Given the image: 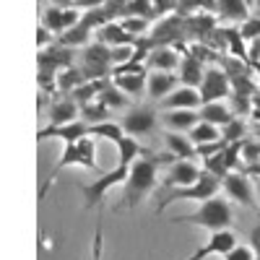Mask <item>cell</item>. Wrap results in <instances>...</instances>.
Returning a JSON list of instances; mask_svg holds the SVG:
<instances>
[{"label":"cell","instance_id":"cell-14","mask_svg":"<svg viewBox=\"0 0 260 260\" xmlns=\"http://www.w3.org/2000/svg\"><path fill=\"white\" fill-rule=\"evenodd\" d=\"M201 167L195 164L192 159H175L169 167V172L164 175V185L167 187H185V185H192L195 180L201 177Z\"/></svg>","mask_w":260,"mask_h":260},{"label":"cell","instance_id":"cell-40","mask_svg":"<svg viewBox=\"0 0 260 260\" xmlns=\"http://www.w3.org/2000/svg\"><path fill=\"white\" fill-rule=\"evenodd\" d=\"M221 257H224V260H252V247H250V245H234V247L226 250Z\"/></svg>","mask_w":260,"mask_h":260},{"label":"cell","instance_id":"cell-44","mask_svg":"<svg viewBox=\"0 0 260 260\" xmlns=\"http://www.w3.org/2000/svg\"><path fill=\"white\" fill-rule=\"evenodd\" d=\"M252 187H255V201L260 203V177H252Z\"/></svg>","mask_w":260,"mask_h":260},{"label":"cell","instance_id":"cell-6","mask_svg":"<svg viewBox=\"0 0 260 260\" xmlns=\"http://www.w3.org/2000/svg\"><path fill=\"white\" fill-rule=\"evenodd\" d=\"M127 169H130V164H120V161H117V167H115L112 172H107V175L96 177L94 182L83 185L81 190H83V198H86V208L102 206V203H104V195L110 192L112 187H117V185H122V182L127 180Z\"/></svg>","mask_w":260,"mask_h":260},{"label":"cell","instance_id":"cell-3","mask_svg":"<svg viewBox=\"0 0 260 260\" xmlns=\"http://www.w3.org/2000/svg\"><path fill=\"white\" fill-rule=\"evenodd\" d=\"M175 224H192V226H203V229H229L232 221H234V213H232V206L226 198L221 195H213V198L203 201L198 211L192 213H185V216H175L172 219Z\"/></svg>","mask_w":260,"mask_h":260},{"label":"cell","instance_id":"cell-10","mask_svg":"<svg viewBox=\"0 0 260 260\" xmlns=\"http://www.w3.org/2000/svg\"><path fill=\"white\" fill-rule=\"evenodd\" d=\"M156 120H159V115H156V110L154 107H148V104H138V107H133L125 117H122V130H125V136H148L151 130L156 127Z\"/></svg>","mask_w":260,"mask_h":260},{"label":"cell","instance_id":"cell-35","mask_svg":"<svg viewBox=\"0 0 260 260\" xmlns=\"http://www.w3.org/2000/svg\"><path fill=\"white\" fill-rule=\"evenodd\" d=\"M122 16H146L151 21L154 18V6H151V0H125Z\"/></svg>","mask_w":260,"mask_h":260},{"label":"cell","instance_id":"cell-15","mask_svg":"<svg viewBox=\"0 0 260 260\" xmlns=\"http://www.w3.org/2000/svg\"><path fill=\"white\" fill-rule=\"evenodd\" d=\"M180 50L175 45H154L151 47V52L146 55L143 65L148 71H169V73H175L177 71V65H180Z\"/></svg>","mask_w":260,"mask_h":260},{"label":"cell","instance_id":"cell-29","mask_svg":"<svg viewBox=\"0 0 260 260\" xmlns=\"http://www.w3.org/2000/svg\"><path fill=\"white\" fill-rule=\"evenodd\" d=\"M96 99H99L104 107H110V110H125V107L130 104V96H127L125 91H120L112 81L107 83L102 91H99V96H96Z\"/></svg>","mask_w":260,"mask_h":260},{"label":"cell","instance_id":"cell-37","mask_svg":"<svg viewBox=\"0 0 260 260\" xmlns=\"http://www.w3.org/2000/svg\"><path fill=\"white\" fill-rule=\"evenodd\" d=\"M242 161H245V167L260 161V141H245L242 138Z\"/></svg>","mask_w":260,"mask_h":260},{"label":"cell","instance_id":"cell-9","mask_svg":"<svg viewBox=\"0 0 260 260\" xmlns=\"http://www.w3.org/2000/svg\"><path fill=\"white\" fill-rule=\"evenodd\" d=\"M37 62H39V71L42 73H60L62 68L76 62V50L73 47H65L55 39L52 45L42 47L39 55H37Z\"/></svg>","mask_w":260,"mask_h":260},{"label":"cell","instance_id":"cell-36","mask_svg":"<svg viewBox=\"0 0 260 260\" xmlns=\"http://www.w3.org/2000/svg\"><path fill=\"white\" fill-rule=\"evenodd\" d=\"M133 52H136V45H117V47H110L112 68H115V65H122V62H130V60H133Z\"/></svg>","mask_w":260,"mask_h":260},{"label":"cell","instance_id":"cell-46","mask_svg":"<svg viewBox=\"0 0 260 260\" xmlns=\"http://www.w3.org/2000/svg\"><path fill=\"white\" fill-rule=\"evenodd\" d=\"M257 3H260V0H247V6H250V8H252V6H257Z\"/></svg>","mask_w":260,"mask_h":260},{"label":"cell","instance_id":"cell-4","mask_svg":"<svg viewBox=\"0 0 260 260\" xmlns=\"http://www.w3.org/2000/svg\"><path fill=\"white\" fill-rule=\"evenodd\" d=\"M219 190H221V180L216 177V175H211V172H201V177L195 180L192 185H185V187H172V192L167 195L164 201H159V206H156V213H161L164 208H169L172 203H177V201H198V203H203V201H208V198H213V195H219Z\"/></svg>","mask_w":260,"mask_h":260},{"label":"cell","instance_id":"cell-24","mask_svg":"<svg viewBox=\"0 0 260 260\" xmlns=\"http://www.w3.org/2000/svg\"><path fill=\"white\" fill-rule=\"evenodd\" d=\"M213 13L226 21H245L250 18L247 0H213Z\"/></svg>","mask_w":260,"mask_h":260},{"label":"cell","instance_id":"cell-33","mask_svg":"<svg viewBox=\"0 0 260 260\" xmlns=\"http://www.w3.org/2000/svg\"><path fill=\"white\" fill-rule=\"evenodd\" d=\"M148 24L151 21L146 18V16H122L120 18V26L130 34V37H143V34H148Z\"/></svg>","mask_w":260,"mask_h":260},{"label":"cell","instance_id":"cell-32","mask_svg":"<svg viewBox=\"0 0 260 260\" xmlns=\"http://www.w3.org/2000/svg\"><path fill=\"white\" fill-rule=\"evenodd\" d=\"M89 136H102V138H107V141H112V143H117L122 136H125V130H122V125H117V122H110V120H104V122H96V125H89Z\"/></svg>","mask_w":260,"mask_h":260},{"label":"cell","instance_id":"cell-2","mask_svg":"<svg viewBox=\"0 0 260 260\" xmlns=\"http://www.w3.org/2000/svg\"><path fill=\"white\" fill-rule=\"evenodd\" d=\"M76 164H78V167H86V169H94V172H102V167H99V161H96V143H94V136H83V138H78V141H68V143H65L62 156H60V161L52 167L45 187H42V192H39V198H45V195H47V190L52 187V182L57 180V175H60L65 167H76Z\"/></svg>","mask_w":260,"mask_h":260},{"label":"cell","instance_id":"cell-25","mask_svg":"<svg viewBox=\"0 0 260 260\" xmlns=\"http://www.w3.org/2000/svg\"><path fill=\"white\" fill-rule=\"evenodd\" d=\"M57 42L65 47H83V45H89L91 42V29L83 24V21L78 18V24H73L71 29H65L62 34H57Z\"/></svg>","mask_w":260,"mask_h":260},{"label":"cell","instance_id":"cell-42","mask_svg":"<svg viewBox=\"0 0 260 260\" xmlns=\"http://www.w3.org/2000/svg\"><path fill=\"white\" fill-rule=\"evenodd\" d=\"M250 247H252V260H260V226L250 232Z\"/></svg>","mask_w":260,"mask_h":260},{"label":"cell","instance_id":"cell-8","mask_svg":"<svg viewBox=\"0 0 260 260\" xmlns=\"http://www.w3.org/2000/svg\"><path fill=\"white\" fill-rule=\"evenodd\" d=\"M221 185H224V190H226V198L242 203V206H247V208H255V206H257V201H255V187H252V180H250L247 172L232 169L229 175H224Z\"/></svg>","mask_w":260,"mask_h":260},{"label":"cell","instance_id":"cell-34","mask_svg":"<svg viewBox=\"0 0 260 260\" xmlns=\"http://www.w3.org/2000/svg\"><path fill=\"white\" fill-rule=\"evenodd\" d=\"M245 130H247V125H245V120H240V117H232L224 127H221V141L224 143H234V141H242V136H245Z\"/></svg>","mask_w":260,"mask_h":260},{"label":"cell","instance_id":"cell-20","mask_svg":"<svg viewBox=\"0 0 260 260\" xmlns=\"http://www.w3.org/2000/svg\"><path fill=\"white\" fill-rule=\"evenodd\" d=\"M198 115H201V120H206V122H211V125L224 127V125L234 117V110H232L224 99H216V102H203L201 110H198Z\"/></svg>","mask_w":260,"mask_h":260},{"label":"cell","instance_id":"cell-30","mask_svg":"<svg viewBox=\"0 0 260 260\" xmlns=\"http://www.w3.org/2000/svg\"><path fill=\"white\" fill-rule=\"evenodd\" d=\"M110 107H104L99 99H94V102H86V104H81V120L86 122V125H96V122H104V120H110Z\"/></svg>","mask_w":260,"mask_h":260},{"label":"cell","instance_id":"cell-27","mask_svg":"<svg viewBox=\"0 0 260 260\" xmlns=\"http://www.w3.org/2000/svg\"><path fill=\"white\" fill-rule=\"evenodd\" d=\"M86 81V76H83V71L81 68H76V62L73 65H68V68H62L57 76H55V83H57V91H62V94H71L76 86H81Z\"/></svg>","mask_w":260,"mask_h":260},{"label":"cell","instance_id":"cell-7","mask_svg":"<svg viewBox=\"0 0 260 260\" xmlns=\"http://www.w3.org/2000/svg\"><path fill=\"white\" fill-rule=\"evenodd\" d=\"M201 104L203 102H216V99H226L232 96V81H229V73L224 68H206L203 71V78H201Z\"/></svg>","mask_w":260,"mask_h":260},{"label":"cell","instance_id":"cell-18","mask_svg":"<svg viewBox=\"0 0 260 260\" xmlns=\"http://www.w3.org/2000/svg\"><path fill=\"white\" fill-rule=\"evenodd\" d=\"M177 71H180V76H177L180 83H185V86H201V78H203L206 65H203V60L195 57L190 50H185V52H182V60H180V65H177Z\"/></svg>","mask_w":260,"mask_h":260},{"label":"cell","instance_id":"cell-28","mask_svg":"<svg viewBox=\"0 0 260 260\" xmlns=\"http://www.w3.org/2000/svg\"><path fill=\"white\" fill-rule=\"evenodd\" d=\"M115 146H117V151H120V164H133L138 156H146V154H148V151H146L133 136H122Z\"/></svg>","mask_w":260,"mask_h":260},{"label":"cell","instance_id":"cell-5","mask_svg":"<svg viewBox=\"0 0 260 260\" xmlns=\"http://www.w3.org/2000/svg\"><path fill=\"white\" fill-rule=\"evenodd\" d=\"M81 71L86 78H110L112 76V57L104 42H89L81 52Z\"/></svg>","mask_w":260,"mask_h":260},{"label":"cell","instance_id":"cell-16","mask_svg":"<svg viewBox=\"0 0 260 260\" xmlns=\"http://www.w3.org/2000/svg\"><path fill=\"white\" fill-rule=\"evenodd\" d=\"M177 83H180L177 76L169 71H148L146 73V94L151 102H161Z\"/></svg>","mask_w":260,"mask_h":260},{"label":"cell","instance_id":"cell-12","mask_svg":"<svg viewBox=\"0 0 260 260\" xmlns=\"http://www.w3.org/2000/svg\"><path fill=\"white\" fill-rule=\"evenodd\" d=\"M237 245V237L229 232V229H216V232H211V237L208 240L195 250L190 257H185V260H206L208 255H224L226 250H232Z\"/></svg>","mask_w":260,"mask_h":260},{"label":"cell","instance_id":"cell-21","mask_svg":"<svg viewBox=\"0 0 260 260\" xmlns=\"http://www.w3.org/2000/svg\"><path fill=\"white\" fill-rule=\"evenodd\" d=\"M164 143H167L169 154L175 159H192L195 156V143L190 141L187 133H180V130H167V133H164Z\"/></svg>","mask_w":260,"mask_h":260},{"label":"cell","instance_id":"cell-43","mask_svg":"<svg viewBox=\"0 0 260 260\" xmlns=\"http://www.w3.org/2000/svg\"><path fill=\"white\" fill-rule=\"evenodd\" d=\"M242 172H247L250 177H260V161H257V164H250V167H245Z\"/></svg>","mask_w":260,"mask_h":260},{"label":"cell","instance_id":"cell-41","mask_svg":"<svg viewBox=\"0 0 260 260\" xmlns=\"http://www.w3.org/2000/svg\"><path fill=\"white\" fill-rule=\"evenodd\" d=\"M52 42H55V34H52L47 26H42V24H39V29H37V47L42 50V47L52 45Z\"/></svg>","mask_w":260,"mask_h":260},{"label":"cell","instance_id":"cell-17","mask_svg":"<svg viewBox=\"0 0 260 260\" xmlns=\"http://www.w3.org/2000/svg\"><path fill=\"white\" fill-rule=\"evenodd\" d=\"M83 136H89V125H86L81 117L68 122V125H47V127H42L39 130V141H47V138H60V141H78Z\"/></svg>","mask_w":260,"mask_h":260},{"label":"cell","instance_id":"cell-23","mask_svg":"<svg viewBox=\"0 0 260 260\" xmlns=\"http://www.w3.org/2000/svg\"><path fill=\"white\" fill-rule=\"evenodd\" d=\"M96 39L104 42L107 47H117V45H133L136 37H130L122 26H120V21H107L104 26L96 29Z\"/></svg>","mask_w":260,"mask_h":260},{"label":"cell","instance_id":"cell-31","mask_svg":"<svg viewBox=\"0 0 260 260\" xmlns=\"http://www.w3.org/2000/svg\"><path fill=\"white\" fill-rule=\"evenodd\" d=\"M224 37H226V52L237 60H245L247 62V47H245V39L240 34V29H224Z\"/></svg>","mask_w":260,"mask_h":260},{"label":"cell","instance_id":"cell-11","mask_svg":"<svg viewBox=\"0 0 260 260\" xmlns=\"http://www.w3.org/2000/svg\"><path fill=\"white\" fill-rule=\"evenodd\" d=\"M78 18H81V11L76 6H50L42 13V26H47L57 37L65 29H71L73 24H78Z\"/></svg>","mask_w":260,"mask_h":260},{"label":"cell","instance_id":"cell-26","mask_svg":"<svg viewBox=\"0 0 260 260\" xmlns=\"http://www.w3.org/2000/svg\"><path fill=\"white\" fill-rule=\"evenodd\" d=\"M187 136H190V141L198 146V143H213V141H219L221 138V127L219 125H211V122H206V120H198L190 130H187Z\"/></svg>","mask_w":260,"mask_h":260},{"label":"cell","instance_id":"cell-13","mask_svg":"<svg viewBox=\"0 0 260 260\" xmlns=\"http://www.w3.org/2000/svg\"><path fill=\"white\" fill-rule=\"evenodd\" d=\"M159 104L164 110H198L201 107V91H198V86L177 83Z\"/></svg>","mask_w":260,"mask_h":260},{"label":"cell","instance_id":"cell-22","mask_svg":"<svg viewBox=\"0 0 260 260\" xmlns=\"http://www.w3.org/2000/svg\"><path fill=\"white\" fill-rule=\"evenodd\" d=\"M198 120H201L198 110H164V117H161L167 130H180V133H187Z\"/></svg>","mask_w":260,"mask_h":260},{"label":"cell","instance_id":"cell-19","mask_svg":"<svg viewBox=\"0 0 260 260\" xmlns=\"http://www.w3.org/2000/svg\"><path fill=\"white\" fill-rule=\"evenodd\" d=\"M78 115H81V107L76 104L73 96L65 94L62 99L52 102V107H50V125H68V122L78 120Z\"/></svg>","mask_w":260,"mask_h":260},{"label":"cell","instance_id":"cell-38","mask_svg":"<svg viewBox=\"0 0 260 260\" xmlns=\"http://www.w3.org/2000/svg\"><path fill=\"white\" fill-rule=\"evenodd\" d=\"M201 8L213 13V0H177V11H182V13H195Z\"/></svg>","mask_w":260,"mask_h":260},{"label":"cell","instance_id":"cell-39","mask_svg":"<svg viewBox=\"0 0 260 260\" xmlns=\"http://www.w3.org/2000/svg\"><path fill=\"white\" fill-rule=\"evenodd\" d=\"M240 34H242V39H245V42L257 39V37H260V18H257V16L245 18V21H242V26H240Z\"/></svg>","mask_w":260,"mask_h":260},{"label":"cell","instance_id":"cell-45","mask_svg":"<svg viewBox=\"0 0 260 260\" xmlns=\"http://www.w3.org/2000/svg\"><path fill=\"white\" fill-rule=\"evenodd\" d=\"M78 0H52V6H76Z\"/></svg>","mask_w":260,"mask_h":260},{"label":"cell","instance_id":"cell-1","mask_svg":"<svg viewBox=\"0 0 260 260\" xmlns=\"http://www.w3.org/2000/svg\"><path fill=\"white\" fill-rule=\"evenodd\" d=\"M169 156H161V159H154L151 154L146 156H138L127 169V180H125V192H122V203L120 208H136L146 195L154 190L156 180H159V164L161 161H169Z\"/></svg>","mask_w":260,"mask_h":260}]
</instances>
